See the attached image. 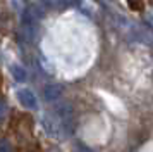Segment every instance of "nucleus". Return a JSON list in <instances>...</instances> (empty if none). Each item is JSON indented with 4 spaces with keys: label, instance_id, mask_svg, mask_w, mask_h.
<instances>
[{
    "label": "nucleus",
    "instance_id": "f257e3e1",
    "mask_svg": "<svg viewBox=\"0 0 153 152\" xmlns=\"http://www.w3.org/2000/svg\"><path fill=\"white\" fill-rule=\"evenodd\" d=\"M17 100H19V104H21L22 107H26V109H29V111L38 109V99H36V95L28 88L17 90Z\"/></svg>",
    "mask_w": 153,
    "mask_h": 152
},
{
    "label": "nucleus",
    "instance_id": "f03ea898",
    "mask_svg": "<svg viewBox=\"0 0 153 152\" xmlns=\"http://www.w3.org/2000/svg\"><path fill=\"white\" fill-rule=\"evenodd\" d=\"M79 0H43L42 5L45 7V11H62V9H67V7L76 5Z\"/></svg>",
    "mask_w": 153,
    "mask_h": 152
},
{
    "label": "nucleus",
    "instance_id": "7ed1b4c3",
    "mask_svg": "<svg viewBox=\"0 0 153 152\" xmlns=\"http://www.w3.org/2000/svg\"><path fill=\"white\" fill-rule=\"evenodd\" d=\"M62 92H64V88L60 85H47L45 90H43V95H45V99H47L48 102H53L57 99H60Z\"/></svg>",
    "mask_w": 153,
    "mask_h": 152
},
{
    "label": "nucleus",
    "instance_id": "20e7f679",
    "mask_svg": "<svg viewBox=\"0 0 153 152\" xmlns=\"http://www.w3.org/2000/svg\"><path fill=\"white\" fill-rule=\"evenodd\" d=\"M10 74H12V78H14L16 81H26V78H28V73H26V69L22 68V66H19V64H12L10 66Z\"/></svg>",
    "mask_w": 153,
    "mask_h": 152
},
{
    "label": "nucleus",
    "instance_id": "39448f33",
    "mask_svg": "<svg viewBox=\"0 0 153 152\" xmlns=\"http://www.w3.org/2000/svg\"><path fill=\"white\" fill-rule=\"evenodd\" d=\"M0 152H14V147L9 140H0Z\"/></svg>",
    "mask_w": 153,
    "mask_h": 152
},
{
    "label": "nucleus",
    "instance_id": "423d86ee",
    "mask_svg": "<svg viewBox=\"0 0 153 152\" xmlns=\"http://www.w3.org/2000/svg\"><path fill=\"white\" fill-rule=\"evenodd\" d=\"M76 150L77 152H95L91 147H88V145L83 144V142H76Z\"/></svg>",
    "mask_w": 153,
    "mask_h": 152
},
{
    "label": "nucleus",
    "instance_id": "0eeeda50",
    "mask_svg": "<svg viewBox=\"0 0 153 152\" xmlns=\"http://www.w3.org/2000/svg\"><path fill=\"white\" fill-rule=\"evenodd\" d=\"M47 152H60L59 149H50V150H47Z\"/></svg>",
    "mask_w": 153,
    "mask_h": 152
},
{
    "label": "nucleus",
    "instance_id": "6e6552de",
    "mask_svg": "<svg viewBox=\"0 0 153 152\" xmlns=\"http://www.w3.org/2000/svg\"><path fill=\"white\" fill-rule=\"evenodd\" d=\"M2 111H4V107H2V104H0V116H2Z\"/></svg>",
    "mask_w": 153,
    "mask_h": 152
}]
</instances>
